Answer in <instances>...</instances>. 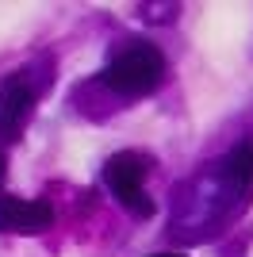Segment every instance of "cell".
<instances>
[{
    "label": "cell",
    "instance_id": "cell-1",
    "mask_svg": "<svg viewBox=\"0 0 253 257\" xmlns=\"http://www.w3.org/2000/svg\"><path fill=\"white\" fill-rule=\"evenodd\" d=\"M161 77H165V58H161L158 46L131 43L126 50H119L115 58L107 62L100 81H104L115 96H146V92H154V88L161 85Z\"/></svg>",
    "mask_w": 253,
    "mask_h": 257
},
{
    "label": "cell",
    "instance_id": "cell-2",
    "mask_svg": "<svg viewBox=\"0 0 253 257\" xmlns=\"http://www.w3.org/2000/svg\"><path fill=\"white\" fill-rule=\"evenodd\" d=\"M142 177H146V158H142V154L123 150V154H115V158H107V165H104V181H107V188H111V196H115L126 211H135L138 219H150L158 207L142 192Z\"/></svg>",
    "mask_w": 253,
    "mask_h": 257
},
{
    "label": "cell",
    "instance_id": "cell-3",
    "mask_svg": "<svg viewBox=\"0 0 253 257\" xmlns=\"http://www.w3.org/2000/svg\"><path fill=\"white\" fill-rule=\"evenodd\" d=\"M54 219V207L46 200H20L0 196V234H39Z\"/></svg>",
    "mask_w": 253,
    "mask_h": 257
},
{
    "label": "cell",
    "instance_id": "cell-4",
    "mask_svg": "<svg viewBox=\"0 0 253 257\" xmlns=\"http://www.w3.org/2000/svg\"><path fill=\"white\" fill-rule=\"evenodd\" d=\"M35 107V88L23 77H12L8 85L0 88V142H16L31 119Z\"/></svg>",
    "mask_w": 253,
    "mask_h": 257
},
{
    "label": "cell",
    "instance_id": "cell-5",
    "mask_svg": "<svg viewBox=\"0 0 253 257\" xmlns=\"http://www.w3.org/2000/svg\"><path fill=\"white\" fill-rule=\"evenodd\" d=\"M226 177L234 181L238 192H253V142L234 146V154L226 158Z\"/></svg>",
    "mask_w": 253,
    "mask_h": 257
},
{
    "label": "cell",
    "instance_id": "cell-6",
    "mask_svg": "<svg viewBox=\"0 0 253 257\" xmlns=\"http://www.w3.org/2000/svg\"><path fill=\"white\" fill-rule=\"evenodd\" d=\"M4 173H8V161H4V154H0V184H4Z\"/></svg>",
    "mask_w": 253,
    "mask_h": 257
},
{
    "label": "cell",
    "instance_id": "cell-7",
    "mask_svg": "<svg viewBox=\"0 0 253 257\" xmlns=\"http://www.w3.org/2000/svg\"><path fill=\"white\" fill-rule=\"evenodd\" d=\"M154 257H180V253H154Z\"/></svg>",
    "mask_w": 253,
    "mask_h": 257
}]
</instances>
